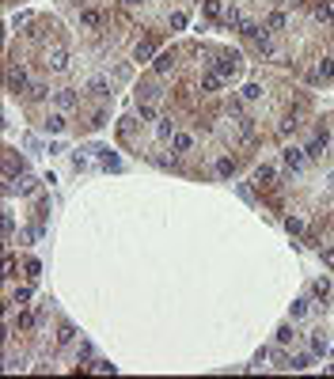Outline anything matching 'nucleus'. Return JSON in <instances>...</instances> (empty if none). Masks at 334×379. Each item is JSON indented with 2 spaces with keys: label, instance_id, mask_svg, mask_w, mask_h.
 Instances as JSON below:
<instances>
[{
  "label": "nucleus",
  "instance_id": "1",
  "mask_svg": "<svg viewBox=\"0 0 334 379\" xmlns=\"http://www.w3.org/2000/svg\"><path fill=\"white\" fill-rule=\"evenodd\" d=\"M281 163H285L289 171H304V167H308V152L296 148V144H289V148L281 152Z\"/></svg>",
  "mask_w": 334,
  "mask_h": 379
},
{
  "label": "nucleus",
  "instance_id": "2",
  "mask_svg": "<svg viewBox=\"0 0 334 379\" xmlns=\"http://www.w3.org/2000/svg\"><path fill=\"white\" fill-rule=\"evenodd\" d=\"M213 69H217V72L224 76V80H235V76H239V69H243V65H239V53H228V57H220V61L213 65Z\"/></svg>",
  "mask_w": 334,
  "mask_h": 379
},
{
  "label": "nucleus",
  "instance_id": "3",
  "mask_svg": "<svg viewBox=\"0 0 334 379\" xmlns=\"http://www.w3.org/2000/svg\"><path fill=\"white\" fill-rule=\"evenodd\" d=\"M327 144H330V137H327V129H319L316 137H311L308 144H304V152H308V159H319V155L327 152Z\"/></svg>",
  "mask_w": 334,
  "mask_h": 379
},
{
  "label": "nucleus",
  "instance_id": "4",
  "mask_svg": "<svg viewBox=\"0 0 334 379\" xmlns=\"http://www.w3.org/2000/svg\"><path fill=\"white\" fill-rule=\"evenodd\" d=\"M8 91H27V69L23 65H12V69H8Z\"/></svg>",
  "mask_w": 334,
  "mask_h": 379
},
{
  "label": "nucleus",
  "instance_id": "5",
  "mask_svg": "<svg viewBox=\"0 0 334 379\" xmlns=\"http://www.w3.org/2000/svg\"><path fill=\"white\" fill-rule=\"evenodd\" d=\"M46 65H50L53 72H65V69H68V50H61V46H57V50L46 57Z\"/></svg>",
  "mask_w": 334,
  "mask_h": 379
},
{
  "label": "nucleus",
  "instance_id": "6",
  "mask_svg": "<svg viewBox=\"0 0 334 379\" xmlns=\"http://www.w3.org/2000/svg\"><path fill=\"white\" fill-rule=\"evenodd\" d=\"M220 87H224V76L217 69H209V72L201 76V91H220Z\"/></svg>",
  "mask_w": 334,
  "mask_h": 379
},
{
  "label": "nucleus",
  "instance_id": "7",
  "mask_svg": "<svg viewBox=\"0 0 334 379\" xmlns=\"http://www.w3.org/2000/svg\"><path fill=\"white\" fill-rule=\"evenodd\" d=\"M152 69H156V76H167V72L175 69V53H156V65H152Z\"/></svg>",
  "mask_w": 334,
  "mask_h": 379
},
{
  "label": "nucleus",
  "instance_id": "8",
  "mask_svg": "<svg viewBox=\"0 0 334 379\" xmlns=\"http://www.w3.org/2000/svg\"><path fill=\"white\" fill-rule=\"evenodd\" d=\"M53 103H57V110H72L80 99H76V91H68V87H65V91H57V95H53Z\"/></svg>",
  "mask_w": 334,
  "mask_h": 379
},
{
  "label": "nucleus",
  "instance_id": "9",
  "mask_svg": "<svg viewBox=\"0 0 334 379\" xmlns=\"http://www.w3.org/2000/svg\"><path fill=\"white\" fill-rule=\"evenodd\" d=\"M152 53H156V42H152V38H144V42H137V50H133V61H149Z\"/></svg>",
  "mask_w": 334,
  "mask_h": 379
},
{
  "label": "nucleus",
  "instance_id": "10",
  "mask_svg": "<svg viewBox=\"0 0 334 379\" xmlns=\"http://www.w3.org/2000/svg\"><path fill=\"white\" fill-rule=\"evenodd\" d=\"M80 23L84 27H99L103 23V12H99V8H80Z\"/></svg>",
  "mask_w": 334,
  "mask_h": 379
},
{
  "label": "nucleus",
  "instance_id": "11",
  "mask_svg": "<svg viewBox=\"0 0 334 379\" xmlns=\"http://www.w3.org/2000/svg\"><path fill=\"white\" fill-rule=\"evenodd\" d=\"M190 148H194L190 133H175V137H171V152H190Z\"/></svg>",
  "mask_w": 334,
  "mask_h": 379
},
{
  "label": "nucleus",
  "instance_id": "12",
  "mask_svg": "<svg viewBox=\"0 0 334 379\" xmlns=\"http://www.w3.org/2000/svg\"><path fill=\"white\" fill-rule=\"evenodd\" d=\"M65 125H68V122H65V114H61V110H53V114H46V129H50V133H61V129H65Z\"/></svg>",
  "mask_w": 334,
  "mask_h": 379
},
{
  "label": "nucleus",
  "instance_id": "13",
  "mask_svg": "<svg viewBox=\"0 0 334 379\" xmlns=\"http://www.w3.org/2000/svg\"><path fill=\"white\" fill-rule=\"evenodd\" d=\"M334 76V57H323L319 61V69H316V76H311V80H330Z\"/></svg>",
  "mask_w": 334,
  "mask_h": 379
},
{
  "label": "nucleus",
  "instance_id": "14",
  "mask_svg": "<svg viewBox=\"0 0 334 379\" xmlns=\"http://www.w3.org/2000/svg\"><path fill=\"white\" fill-rule=\"evenodd\" d=\"M273 174H277V171H273L270 163H262V167L254 171V182H258V186H270V182H273Z\"/></svg>",
  "mask_w": 334,
  "mask_h": 379
},
{
  "label": "nucleus",
  "instance_id": "15",
  "mask_svg": "<svg viewBox=\"0 0 334 379\" xmlns=\"http://www.w3.org/2000/svg\"><path fill=\"white\" fill-rule=\"evenodd\" d=\"M224 12H228V8H224L220 0H205V15L209 19H224Z\"/></svg>",
  "mask_w": 334,
  "mask_h": 379
},
{
  "label": "nucleus",
  "instance_id": "16",
  "mask_svg": "<svg viewBox=\"0 0 334 379\" xmlns=\"http://www.w3.org/2000/svg\"><path fill=\"white\" fill-rule=\"evenodd\" d=\"M99 152V159H103V167H110V171H118L122 163H118V155H110V148H95Z\"/></svg>",
  "mask_w": 334,
  "mask_h": 379
},
{
  "label": "nucleus",
  "instance_id": "17",
  "mask_svg": "<svg viewBox=\"0 0 334 379\" xmlns=\"http://www.w3.org/2000/svg\"><path fill=\"white\" fill-rule=\"evenodd\" d=\"M217 174H220V178L235 174V159H228V155H224V159H217Z\"/></svg>",
  "mask_w": 334,
  "mask_h": 379
},
{
  "label": "nucleus",
  "instance_id": "18",
  "mask_svg": "<svg viewBox=\"0 0 334 379\" xmlns=\"http://www.w3.org/2000/svg\"><path fill=\"white\" fill-rule=\"evenodd\" d=\"M311 292H316L319 300H327V296H330V281H327V277H319L316 285H311Z\"/></svg>",
  "mask_w": 334,
  "mask_h": 379
},
{
  "label": "nucleus",
  "instance_id": "19",
  "mask_svg": "<svg viewBox=\"0 0 334 379\" xmlns=\"http://www.w3.org/2000/svg\"><path fill=\"white\" fill-rule=\"evenodd\" d=\"M311 311V300H296V304H292V318H304Z\"/></svg>",
  "mask_w": 334,
  "mask_h": 379
},
{
  "label": "nucleus",
  "instance_id": "20",
  "mask_svg": "<svg viewBox=\"0 0 334 379\" xmlns=\"http://www.w3.org/2000/svg\"><path fill=\"white\" fill-rule=\"evenodd\" d=\"M289 368H292V372H304V368H311V356H292V361H289Z\"/></svg>",
  "mask_w": 334,
  "mask_h": 379
},
{
  "label": "nucleus",
  "instance_id": "21",
  "mask_svg": "<svg viewBox=\"0 0 334 379\" xmlns=\"http://www.w3.org/2000/svg\"><path fill=\"white\" fill-rule=\"evenodd\" d=\"M175 133H179V129H175V122H171V118H163V122H160V137H163V141H171Z\"/></svg>",
  "mask_w": 334,
  "mask_h": 379
},
{
  "label": "nucleus",
  "instance_id": "22",
  "mask_svg": "<svg viewBox=\"0 0 334 379\" xmlns=\"http://www.w3.org/2000/svg\"><path fill=\"white\" fill-rule=\"evenodd\" d=\"M281 27H285V12H273L266 19V31H281Z\"/></svg>",
  "mask_w": 334,
  "mask_h": 379
},
{
  "label": "nucleus",
  "instance_id": "23",
  "mask_svg": "<svg viewBox=\"0 0 334 379\" xmlns=\"http://www.w3.org/2000/svg\"><path fill=\"white\" fill-rule=\"evenodd\" d=\"M243 99H247V103L262 99V87H258V84H247V87H243Z\"/></svg>",
  "mask_w": 334,
  "mask_h": 379
},
{
  "label": "nucleus",
  "instance_id": "24",
  "mask_svg": "<svg viewBox=\"0 0 334 379\" xmlns=\"http://www.w3.org/2000/svg\"><path fill=\"white\" fill-rule=\"evenodd\" d=\"M137 114H141L144 122H152V118H156V106H152V103H137Z\"/></svg>",
  "mask_w": 334,
  "mask_h": 379
},
{
  "label": "nucleus",
  "instance_id": "25",
  "mask_svg": "<svg viewBox=\"0 0 334 379\" xmlns=\"http://www.w3.org/2000/svg\"><path fill=\"white\" fill-rule=\"evenodd\" d=\"M38 235H42V228H23L19 231V243H34Z\"/></svg>",
  "mask_w": 334,
  "mask_h": 379
},
{
  "label": "nucleus",
  "instance_id": "26",
  "mask_svg": "<svg viewBox=\"0 0 334 379\" xmlns=\"http://www.w3.org/2000/svg\"><path fill=\"white\" fill-rule=\"evenodd\" d=\"M91 91L99 95V99H106V95H110V84H106V80H91Z\"/></svg>",
  "mask_w": 334,
  "mask_h": 379
},
{
  "label": "nucleus",
  "instance_id": "27",
  "mask_svg": "<svg viewBox=\"0 0 334 379\" xmlns=\"http://www.w3.org/2000/svg\"><path fill=\"white\" fill-rule=\"evenodd\" d=\"M327 337H323V334H316V337H311V353H327Z\"/></svg>",
  "mask_w": 334,
  "mask_h": 379
},
{
  "label": "nucleus",
  "instance_id": "28",
  "mask_svg": "<svg viewBox=\"0 0 334 379\" xmlns=\"http://www.w3.org/2000/svg\"><path fill=\"white\" fill-rule=\"evenodd\" d=\"M19 190H23V193L38 190V178H31V174H23V178H19Z\"/></svg>",
  "mask_w": 334,
  "mask_h": 379
},
{
  "label": "nucleus",
  "instance_id": "29",
  "mask_svg": "<svg viewBox=\"0 0 334 379\" xmlns=\"http://www.w3.org/2000/svg\"><path fill=\"white\" fill-rule=\"evenodd\" d=\"M285 228H289L292 235H300V231H304V220H300V216H289V220H285Z\"/></svg>",
  "mask_w": 334,
  "mask_h": 379
},
{
  "label": "nucleus",
  "instance_id": "30",
  "mask_svg": "<svg viewBox=\"0 0 334 379\" xmlns=\"http://www.w3.org/2000/svg\"><path fill=\"white\" fill-rule=\"evenodd\" d=\"M292 337H296V334H292V326H281V330H277V345H289Z\"/></svg>",
  "mask_w": 334,
  "mask_h": 379
},
{
  "label": "nucleus",
  "instance_id": "31",
  "mask_svg": "<svg viewBox=\"0 0 334 379\" xmlns=\"http://www.w3.org/2000/svg\"><path fill=\"white\" fill-rule=\"evenodd\" d=\"M27 300H31V288H15V296H12V304H19V307H23V304H27Z\"/></svg>",
  "mask_w": 334,
  "mask_h": 379
},
{
  "label": "nucleus",
  "instance_id": "32",
  "mask_svg": "<svg viewBox=\"0 0 334 379\" xmlns=\"http://www.w3.org/2000/svg\"><path fill=\"white\" fill-rule=\"evenodd\" d=\"M72 334H76L72 326H61V334H57V345H68V342H72Z\"/></svg>",
  "mask_w": 334,
  "mask_h": 379
},
{
  "label": "nucleus",
  "instance_id": "33",
  "mask_svg": "<svg viewBox=\"0 0 334 379\" xmlns=\"http://www.w3.org/2000/svg\"><path fill=\"white\" fill-rule=\"evenodd\" d=\"M12 235H15V220L4 212V239H12Z\"/></svg>",
  "mask_w": 334,
  "mask_h": 379
},
{
  "label": "nucleus",
  "instance_id": "34",
  "mask_svg": "<svg viewBox=\"0 0 334 379\" xmlns=\"http://www.w3.org/2000/svg\"><path fill=\"white\" fill-rule=\"evenodd\" d=\"M171 27H175V31H182V27H186V15L175 12V15H171Z\"/></svg>",
  "mask_w": 334,
  "mask_h": 379
},
{
  "label": "nucleus",
  "instance_id": "35",
  "mask_svg": "<svg viewBox=\"0 0 334 379\" xmlns=\"http://www.w3.org/2000/svg\"><path fill=\"white\" fill-rule=\"evenodd\" d=\"M87 125H91V129H99V125H106V114H103V110H95V118L87 122Z\"/></svg>",
  "mask_w": 334,
  "mask_h": 379
},
{
  "label": "nucleus",
  "instance_id": "36",
  "mask_svg": "<svg viewBox=\"0 0 334 379\" xmlns=\"http://www.w3.org/2000/svg\"><path fill=\"white\" fill-rule=\"evenodd\" d=\"M27 91H31V99H42V95H46V87H42V84H31Z\"/></svg>",
  "mask_w": 334,
  "mask_h": 379
},
{
  "label": "nucleus",
  "instance_id": "37",
  "mask_svg": "<svg viewBox=\"0 0 334 379\" xmlns=\"http://www.w3.org/2000/svg\"><path fill=\"white\" fill-rule=\"evenodd\" d=\"M91 368H95V372H114V364H110V361H95Z\"/></svg>",
  "mask_w": 334,
  "mask_h": 379
},
{
  "label": "nucleus",
  "instance_id": "38",
  "mask_svg": "<svg viewBox=\"0 0 334 379\" xmlns=\"http://www.w3.org/2000/svg\"><path fill=\"white\" fill-rule=\"evenodd\" d=\"M228 114H235V118H243V103H235V99H232V103H228Z\"/></svg>",
  "mask_w": 334,
  "mask_h": 379
},
{
  "label": "nucleus",
  "instance_id": "39",
  "mask_svg": "<svg viewBox=\"0 0 334 379\" xmlns=\"http://www.w3.org/2000/svg\"><path fill=\"white\" fill-rule=\"evenodd\" d=\"M323 258H327V266H334V247H327V250H323Z\"/></svg>",
  "mask_w": 334,
  "mask_h": 379
},
{
  "label": "nucleus",
  "instance_id": "40",
  "mask_svg": "<svg viewBox=\"0 0 334 379\" xmlns=\"http://www.w3.org/2000/svg\"><path fill=\"white\" fill-rule=\"evenodd\" d=\"M122 4H125V8H137V4H141V0H122Z\"/></svg>",
  "mask_w": 334,
  "mask_h": 379
}]
</instances>
